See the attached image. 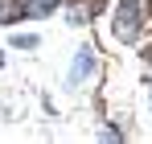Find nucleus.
I'll return each instance as SVG.
<instances>
[{
    "label": "nucleus",
    "mask_w": 152,
    "mask_h": 144,
    "mask_svg": "<svg viewBox=\"0 0 152 144\" xmlns=\"http://www.w3.org/2000/svg\"><path fill=\"white\" fill-rule=\"evenodd\" d=\"M111 33L119 41H136L140 37V0H119L115 21H111Z\"/></svg>",
    "instance_id": "1"
},
{
    "label": "nucleus",
    "mask_w": 152,
    "mask_h": 144,
    "mask_svg": "<svg viewBox=\"0 0 152 144\" xmlns=\"http://www.w3.org/2000/svg\"><path fill=\"white\" fill-rule=\"evenodd\" d=\"M12 46H17V49H33V46H37V37H33V33H17Z\"/></svg>",
    "instance_id": "5"
},
{
    "label": "nucleus",
    "mask_w": 152,
    "mask_h": 144,
    "mask_svg": "<svg viewBox=\"0 0 152 144\" xmlns=\"http://www.w3.org/2000/svg\"><path fill=\"white\" fill-rule=\"evenodd\" d=\"M62 0H25V8L33 12V17H45V12H53Z\"/></svg>",
    "instance_id": "3"
},
{
    "label": "nucleus",
    "mask_w": 152,
    "mask_h": 144,
    "mask_svg": "<svg viewBox=\"0 0 152 144\" xmlns=\"http://www.w3.org/2000/svg\"><path fill=\"white\" fill-rule=\"evenodd\" d=\"M70 25H86V8H70Z\"/></svg>",
    "instance_id": "6"
},
{
    "label": "nucleus",
    "mask_w": 152,
    "mask_h": 144,
    "mask_svg": "<svg viewBox=\"0 0 152 144\" xmlns=\"http://www.w3.org/2000/svg\"><path fill=\"white\" fill-rule=\"evenodd\" d=\"M17 17H21V4H17V0H0V25L17 21Z\"/></svg>",
    "instance_id": "4"
},
{
    "label": "nucleus",
    "mask_w": 152,
    "mask_h": 144,
    "mask_svg": "<svg viewBox=\"0 0 152 144\" xmlns=\"http://www.w3.org/2000/svg\"><path fill=\"white\" fill-rule=\"evenodd\" d=\"M91 70H95V49H78L74 66H70V82H82Z\"/></svg>",
    "instance_id": "2"
},
{
    "label": "nucleus",
    "mask_w": 152,
    "mask_h": 144,
    "mask_svg": "<svg viewBox=\"0 0 152 144\" xmlns=\"http://www.w3.org/2000/svg\"><path fill=\"white\" fill-rule=\"evenodd\" d=\"M0 66H4V54H0Z\"/></svg>",
    "instance_id": "7"
}]
</instances>
